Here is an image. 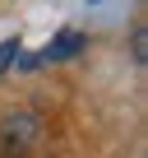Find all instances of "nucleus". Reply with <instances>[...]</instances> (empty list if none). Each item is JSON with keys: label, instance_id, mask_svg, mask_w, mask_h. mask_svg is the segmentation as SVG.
I'll return each mask as SVG.
<instances>
[{"label": "nucleus", "instance_id": "nucleus-1", "mask_svg": "<svg viewBox=\"0 0 148 158\" xmlns=\"http://www.w3.org/2000/svg\"><path fill=\"white\" fill-rule=\"evenodd\" d=\"M37 135H42V121L33 112H5L0 116V144H5L10 153H23Z\"/></svg>", "mask_w": 148, "mask_h": 158}, {"label": "nucleus", "instance_id": "nucleus-2", "mask_svg": "<svg viewBox=\"0 0 148 158\" xmlns=\"http://www.w3.org/2000/svg\"><path fill=\"white\" fill-rule=\"evenodd\" d=\"M84 51V37L79 33H60L51 47H42V56H33L28 65H46V60H69V56H79Z\"/></svg>", "mask_w": 148, "mask_h": 158}, {"label": "nucleus", "instance_id": "nucleus-3", "mask_svg": "<svg viewBox=\"0 0 148 158\" xmlns=\"http://www.w3.org/2000/svg\"><path fill=\"white\" fill-rule=\"evenodd\" d=\"M130 51H134V60H139V65L148 60V28H134V37H130Z\"/></svg>", "mask_w": 148, "mask_h": 158}, {"label": "nucleus", "instance_id": "nucleus-4", "mask_svg": "<svg viewBox=\"0 0 148 158\" xmlns=\"http://www.w3.org/2000/svg\"><path fill=\"white\" fill-rule=\"evenodd\" d=\"M14 60H19V42L10 37V42H0V74H5V70H10Z\"/></svg>", "mask_w": 148, "mask_h": 158}]
</instances>
